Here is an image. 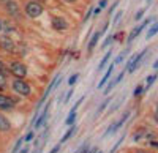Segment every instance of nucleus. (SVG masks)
<instances>
[{
    "mask_svg": "<svg viewBox=\"0 0 158 153\" xmlns=\"http://www.w3.org/2000/svg\"><path fill=\"white\" fill-rule=\"evenodd\" d=\"M8 73H10V66H6L5 63L0 60V74H5V76H6Z\"/></svg>",
    "mask_w": 158,
    "mask_h": 153,
    "instance_id": "nucleus-23",
    "label": "nucleus"
},
{
    "mask_svg": "<svg viewBox=\"0 0 158 153\" xmlns=\"http://www.w3.org/2000/svg\"><path fill=\"white\" fill-rule=\"evenodd\" d=\"M13 106H15V101H13L10 96L0 93V109H3V111H10V109H13Z\"/></svg>",
    "mask_w": 158,
    "mask_h": 153,
    "instance_id": "nucleus-10",
    "label": "nucleus"
},
{
    "mask_svg": "<svg viewBox=\"0 0 158 153\" xmlns=\"http://www.w3.org/2000/svg\"><path fill=\"white\" fill-rule=\"evenodd\" d=\"M98 153H103V151H98Z\"/></svg>",
    "mask_w": 158,
    "mask_h": 153,
    "instance_id": "nucleus-49",
    "label": "nucleus"
},
{
    "mask_svg": "<svg viewBox=\"0 0 158 153\" xmlns=\"http://www.w3.org/2000/svg\"><path fill=\"white\" fill-rule=\"evenodd\" d=\"M92 13H94V8H90V10L87 11V14H85V18H84V22H85V21H89V18L92 16Z\"/></svg>",
    "mask_w": 158,
    "mask_h": 153,
    "instance_id": "nucleus-37",
    "label": "nucleus"
},
{
    "mask_svg": "<svg viewBox=\"0 0 158 153\" xmlns=\"http://www.w3.org/2000/svg\"><path fill=\"white\" fill-rule=\"evenodd\" d=\"M5 8H6V11L10 13V16H15V18H18L19 16V5L16 3V2H13V0H10V2H5Z\"/></svg>",
    "mask_w": 158,
    "mask_h": 153,
    "instance_id": "nucleus-11",
    "label": "nucleus"
},
{
    "mask_svg": "<svg viewBox=\"0 0 158 153\" xmlns=\"http://www.w3.org/2000/svg\"><path fill=\"white\" fill-rule=\"evenodd\" d=\"M36 2H44V0H36Z\"/></svg>",
    "mask_w": 158,
    "mask_h": 153,
    "instance_id": "nucleus-47",
    "label": "nucleus"
},
{
    "mask_svg": "<svg viewBox=\"0 0 158 153\" xmlns=\"http://www.w3.org/2000/svg\"><path fill=\"white\" fill-rule=\"evenodd\" d=\"M24 142H25V141H24V137H19V139H18V142L15 144V147H13L11 153H19V150H21V147H22Z\"/></svg>",
    "mask_w": 158,
    "mask_h": 153,
    "instance_id": "nucleus-19",
    "label": "nucleus"
},
{
    "mask_svg": "<svg viewBox=\"0 0 158 153\" xmlns=\"http://www.w3.org/2000/svg\"><path fill=\"white\" fill-rule=\"evenodd\" d=\"M25 13H27L29 18H40L43 14V6L40 2H36V0H32V2H29L27 5H25Z\"/></svg>",
    "mask_w": 158,
    "mask_h": 153,
    "instance_id": "nucleus-3",
    "label": "nucleus"
},
{
    "mask_svg": "<svg viewBox=\"0 0 158 153\" xmlns=\"http://www.w3.org/2000/svg\"><path fill=\"white\" fill-rule=\"evenodd\" d=\"M0 47L3 50H6V52H13L15 50V43H13V40L10 36L3 35V36H0Z\"/></svg>",
    "mask_w": 158,
    "mask_h": 153,
    "instance_id": "nucleus-8",
    "label": "nucleus"
},
{
    "mask_svg": "<svg viewBox=\"0 0 158 153\" xmlns=\"http://www.w3.org/2000/svg\"><path fill=\"white\" fill-rule=\"evenodd\" d=\"M33 136H35V133H33V131H30V133H29L27 136H25V137H24V141H25V142H30V141H32V139H33Z\"/></svg>",
    "mask_w": 158,
    "mask_h": 153,
    "instance_id": "nucleus-33",
    "label": "nucleus"
},
{
    "mask_svg": "<svg viewBox=\"0 0 158 153\" xmlns=\"http://www.w3.org/2000/svg\"><path fill=\"white\" fill-rule=\"evenodd\" d=\"M77 78H79V74H77V73H74V74H71V76H70V79H68V84H70V85L73 87V85L76 84V81H77Z\"/></svg>",
    "mask_w": 158,
    "mask_h": 153,
    "instance_id": "nucleus-27",
    "label": "nucleus"
},
{
    "mask_svg": "<svg viewBox=\"0 0 158 153\" xmlns=\"http://www.w3.org/2000/svg\"><path fill=\"white\" fill-rule=\"evenodd\" d=\"M65 2H68V3H73V2H76V0H65Z\"/></svg>",
    "mask_w": 158,
    "mask_h": 153,
    "instance_id": "nucleus-45",
    "label": "nucleus"
},
{
    "mask_svg": "<svg viewBox=\"0 0 158 153\" xmlns=\"http://www.w3.org/2000/svg\"><path fill=\"white\" fill-rule=\"evenodd\" d=\"M117 5H118V2H114V3H112V6L109 8V14H111V13H112V11L115 10V6H117Z\"/></svg>",
    "mask_w": 158,
    "mask_h": 153,
    "instance_id": "nucleus-39",
    "label": "nucleus"
},
{
    "mask_svg": "<svg viewBox=\"0 0 158 153\" xmlns=\"http://www.w3.org/2000/svg\"><path fill=\"white\" fill-rule=\"evenodd\" d=\"M5 85H6V76L5 74H0V90L5 88Z\"/></svg>",
    "mask_w": 158,
    "mask_h": 153,
    "instance_id": "nucleus-29",
    "label": "nucleus"
},
{
    "mask_svg": "<svg viewBox=\"0 0 158 153\" xmlns=\"http://www.w3.org/2000/svg\"><path fill=\"white\" fill-rule=\"evenodd\" d=\"M74 133H76V126L73 125V126H71V128H70V130H68L67 133H65V134H63V137L60 139V144H63V142H67V141H68V139H70V137H71V136L74 134Z\"/></svg>",
    "mask_w": 158,
    "mask_h": 153,
    "instance_id": "nucleus-16",
    "label": "nucleus"
},
{
    "mask_svg": "<svg viewBox=\"0 0 158 153\" xmlns=\"http://www.w3.org/2000/svg\"><path fill=\"white\" fill-rule=\"evenodd\" d=\"M71 96H73V88H70V90L67 92V95H65V99H63V103H68Z\"/></svg>",
    "mask_w": 158,
    "mask_h": 153,
    "instance_id": "nucleus-31",
    "label": "nucleus"
},
{
    "mask_svg": "<svg viewBox=\"0 0 158 153\" xmlns=\"http://www.w3.org/2000/svg\"><path fill=\"white\" fill-rule=\"evenodd\" d=\"M153 68H155V70H158V60H156V62L153 63Z\"/></svg>",
    "mask_w": 158,
    "mask_h": 153,
    "instance_id": "nucleus-44",
    "label": "nucleus"
},
{
    "mask_svg": "<svg viewBox=\"0 0 158 153\" xmlns=\"http://www.w3.org/2000/svg\"><path fill=\"white\" fill-rule=\"evenodd\" d=\"M90 150V147H89V144H82L81 147H79L77 150H76V153H87Z\"/></svg>",
    "mask_w": 158,
    "mask_h": 153,
    "instance_id": "nucleus-26",
    "label": "nucleus"
},
{
    "mask_svg": "<svg viewBox=\"0 0 158 153\" xmlns=\"http://www.w3.org/2000/svg\"><path fill=\"white\" fill-rule=\"evenodd\" d=\"M111 54H112V50H108L106 54H104V57L101 58V62L98 63V71H101L104 66H106V63H108V60L111 58Z\"/></svg>",
    "mask_w": 158,
    "mask_h": 153,
    "instance_id": "nucleus-15",
    "label": "nucleus"
},
{
    "mask_svg": "<svg viewBox=\"0 0 158 153\" xmlns=\"http://www.w3.org/2000/svg\"><path fill=\"white\" fill-rule=\"evenodd\" d=\"M153 119H155V122L158 123V109H155V112H153Z\"/></svg>",
    "mask_w": 158,
    "mask_h": 153,
    "instance_id": "nucleus-42",
    "label": "nucleus"
},
{
    "mask_svg": "<svg viewBox=\"0 0 158 153\" xmlns=\"http://www.w3.org/2000/svg\"><path fill=\"white\" fill-rule=\"evenodd\" d=\"M135 153H149V151H146V150H136Z\"/></svg>",
    "mask_w": 158,
    "mask_h": 153,
    "instance_id": "nucleus-43",
    "label": "nucleus"
},
{
    "mask_svg": "<svg viewBox=\"0 0 158 153\" xmlns=\"http://www.w3.org/2000/svg\"><path fill=\"white\" fill-rule=\"evenodd\" d=\"M52 27L59 32H63L68 29V22L65 21L63 18H52Z\"/></svg>",
    "mask_w": 158,
    "mask_h": 153,
    "instance_id": "nucleus-9",
    "label": "nucleus"
},
{
    "mask_svg": "<svg viewBox=\"0 0 158 153\" xmlns=\"http://www.w3.org/2000/svg\"><path fill=\"white\" fill-rule=\"evenodd\" d=\"M8 66H10V73L15 76L16 79H24L25 76H27V66H25L22 62H11Z\"/></svg>",
    "mask_w": 158,
    "mask_h": 153,
    "instance_id": "nucleus-2",
    "label": "nucleus"
},
{
    "mask_svg": "<svg viewBox=\"0 0 158 153\" xmlns=\"http://www.w3.org/2000/svg\"><path fill=\"white\" fill-rule=\"evenodd\" d=\"M98 151H100V150H98L97 147H94V148H90V150H89L87 153H98Z\"/></svg>",
    "mask_w": 158,
    "mask_h": 153,
    "instance_id": "nucleus-41",
    "label": "nucleus"
},
{
    "mask_svg": "<svg viewBox=\"0 0 158 153\" xmlns=\"http://www.w3.org/2000/svg\"><path fill=\"white\" fill-rule=\"evenodd\" d=\"M155 79H156V74H152V76H149V78L146 79V90H149V88L152 87V84L155 82Z\"/></svg>",
    "mask_w": 158,
    "mask_h": 153,
    "instance_id": "nucleus-21",
    "label": "nucleus"
},
{
    "mask_svg": "<svg viewBox=\"0 0 158 153\" xmlns=\"http://www.w3.org/2000/svg\"><path fill=\"white\" fill-rule=\"evenodd\" d=\"M106 2H108V0H100V3H98V8H100V10H103L104 6H106Z\"/></svg>",
    "mask_w": 158,
    "mask_h": 153,
    "instance_id": "nucleus-38",
    "label": "nucleus"
},
{
    "mask_svg": "<svg viewBox=\"0 0 158 153\" xmlns=\"http://www.w3.org/2000/svg\"><path fill=\"white\" fill-rule=\"evenodd\" d=\"M128 117H130V111H127V112L123 114V115L120 117V120H118V122H114V123L109 126V128H108V131L104 133V136H108V134H112V133H115V131H117V130L120 128V126H122V125L127 122V119H128Z\"/></svg>",
    "mask_w": 158,
    "mask_h": 153,
    "instance_id": "nucleus-7",
    "label": "nucleus"
},
{
    "mask_svg": "<svg viewBox=\"0 0 158 153\" xmlns=\"http://www.w3.org/2000/svg\"><path fill=\"white\" fill-rule=\"evenodd\" d=\"M19 153H29V147L25 145L24 148H21V150H19Z\"/></svg>",
    "mask_w": 158,
    "mask_h": 153,
    "instance_id": "nucleus-40",
    "label": "nucleus"
},
{
    "mask_svg": "<svg viewBox=\"0 0 158 153\" xmlns=\"http://www.w3.org/2000/svg\"><path fill=\"white\" fill-rule=\"evenodd\" d=\"M144 13H146V8H142V10H139V11L136 13V14H135V19H136V21H139V19L142 18V14H144Z\"/></svg>",
    "mask_w": 158,
    "mask_h": 153,
    "instance_id": "nucleus-32",
    "label": "nucleus"
},
{
    "mask_svg": "<svg viewBox=\"0 0 158 153\" xmlns=\"http://www.w3.org/2000/svg\"><path fill=\"white\" fill-rule=\"evenodd\" d=\"M11 87H13V90H15L18 95H21V96H29L32 93L30 85L25 82L24 79H15L13 84H11Z\"/></svg>",
    "mask_w": 158,
    "mask_h": 153,
    "instance_id": "nucleus-1",
    "label": "nucleus"
},
{
    "mask_svg": "<svg viewBox=\"0 0 158 153\" xmlns=\"http://www.w3.org/2000/svg\"><path fill=\"white\" fill-rule=\"evenodd\" d=\"M3 2H10V0H3Z\"/></svg>",
    "mask_w": 158,
    "mask_h": 153,
    "instance_id": "nucleus-48",
    "label": "nucleus"
},
{
    "mask_svg": "<svg viewBox=\"0 0 158 153\" xmlns=\"http://www.w3.org/2000/svg\"><path fill=\"white\" fill-rule=\"evenodd\" d=\"M114 66H115V63L112 62L111 65L108 66V71H106V74H104L103 78H101V81L98 82V88H103L104 85H106V82L109 81V78H111V76H112V73H114Z\"/></svg>",
    "mask_w": 158,
    "mask_h": 153,
    "instance_id": "nucleus-12",
    "label": "nucleus"
},
{
    "mask_svg": "<svg viewBox=\"0 0 158 153\" xmlns=\"http://www.w3.org/2000/svg\"><path fill=\"white\" fill-rule=\"evenodd\" d=\"M120 18H122V11H118L117 14L114 16V21H112V24H117V22H118V19H120Z\"/></svg>",
    "mask_w": 158,
    "mask_h": 153,
    "instance_id": "nucleus-34",
    "label": "nucleus"
},
{
    "mask_svg": "<svg viewBox=\"0 0 158 153\" xmlns=\"http://www.w3.org/2000/svg\"><path fill=\"white\" fill-rule=\"evenodd\" d=\"M0 32H2V21H0Z\"/></svg>",
    "mask_w": 158,
    "mask_h": 153,
    "instance_id": "nucleus-46",
    "label": "nucleus"
},
{
    "mask_svg": "<svg viewBox=\"0 0 158 153\" xmlns=\"http://www.w3.org/2000/svg\"><path fill=\"white\" fill-rule=\"evenodd\" d=\"M109 101H111V98H106V99H104L103 101V103H101V106L98 107V111H97V115H100V114L104 111V109H106L108 107V104H109Z\"/></svg>",
    "mask_w": 158,
    "mask_h": 153,
    "instance_id": "nucleus-20",
    "label": "nucleus"
},
{
    "mask_svg": "<svg viewBox=\"0 0 158 153\" xmlns=\"http://www.w3.org/2000/svg\"><path fill=\"white\" fill-rule=\"evenodd\" d=\"M115 85H117V82H115V79H114V81H111V82L108 84V87H106V88H104V93H109V92L112 90V88H114Z\"/></svg>",
    "mask_w": 158,
    "mask_h": 153,
    "instance_id": "nucleus-28",
    "label": "nucleus"
},
{
    "mask_svg": "<svg viewBox=\"0 0 158 153\" xmlns=\"http://www.w3.org/2000/svg\"><path fill=\"white\" fill-rule=\"evenodd\" d=\"M101 35H103V32H95L94 35H92L90 41H89V46H87V49H89V50H94V47L97 46V43H98L100 38H101Z\"/></svg>",
    "mask_w": 158,
    "mask_h": 153,
    "instance_id": "nucleus-14",
    "label": "nucleus"
},
{
    "mask_svg": "<svg viewBox=\"0 0 158 153\" xmlns=\"http://www.w3.org/2000/svg\"><path fill=\"white\" fill-rule=\"evenodd\" d=\"M127 52H128V49H127V50H123V52H120V54L117 55V58L114 60V63H115V65H118V63H122V62H123V58L127 57Z\"/></svg>",
    "mask_w": 158,
    "mask_h": 153,
    "instance_id": "nucleus-22",
    "label": "nucleus"
},
{
    "mask_svg": "<svg viewBox=\"0 0 158 153\" xmlns=\"http://www.w3.org/2000/svg\"><path fill=\"white\" fill-rule=\"evenodd\" d=\"M152 21H153V18H149V19H146V21H144L141 25H139V27H136V29H133V30H131V33H130V36H128V44H131V43H133V40H135V38L144 30V29H146L147 27V25L149 24H152Z\"/></svg>",
    "mask_w": 158,
    "mask_h": 153,
    "instance_id": "nucleus-5",
    "label": "nucleus"
},
{
    "mask_svg": "<svg viewBox=\"0 0 158 153\" xmlns=\"http://www.w3.org/2000/svg\"><path fill=\"white\" fill-rule=\"evenodd\" d=\"M144 90H146V87H144V85H138V87L135 88L133 95H135V96H139V95H142V92H144Z\"/></svg>",
    "mask_w": 158,
    "mask_h": 153,
    "instance_id": "nucleus-25",
    "label": "nucleus"
},
{
    "mask_svg": "<svg viewBox=\"0 0 158 153\" xmlns=\"http://www.w3.org/2000/svg\"><path fill=\"white\" fill-rule=\"evenodd\" d=\"M146 52H147V50L144 49V50H141L139 54H135L133 57H131V58L128 60L127 66H125L128 73H135V70H138V66L141 65V60H142V57H144V55H146Z\"/></svg>",
    "mask_w": 158,
    "mask_h": 153,
    "instance_id": "nucleus-4",
    "label": "nucleus"
},
{
    "mask_svg": "<svg viewBox=\"0 0 158 153\" xmlns=\"http://www.w3.org/2000/svg\"><path fill=\"white\" fill-rule=\"evenodd\" d=\"M123 139H125V136H122V137H120V139H118V141H117V142H115V144H114V147H112V148H111V150H109V153H115V150H117V148H118V145H120V144H122V142H123Z\"/></svg>",
    "mask_w": 158,
    "mask_h": 153,
    "instance_id": "nucleus-24",
    "label": "nucleus"
},
{
    "mask_svg": "<svg viewBox=\"0 0 158 153\" xmlns=\"http://www.w3.org/2000/svg\"><path fill=\"white\" fill-rule=\"evenodd\" d=\"M156 32H158V22H155V24L152 25V27L147 30V35H146V38H147V40H150L152 36H155V35H156Z\"/></svg>",
    "mask_w": 158,
    "mask_h": 153,
    "instance_id": "nucleus-17",
    "label": "nucleus"
},
{
    "mask_svg": "<svg viewBox=\"0 0 158 153\" xmlns=\"http://www.w3.org/2000/svg\"><path fill=\"white\" fill-rule=\"evenodd\" d=\"M0 131L2 133L11 131V123H10V120L3 115V114H0Z\"/></svg>",
    "mask_w": 158,
    "mask_h": 153,
    "instance_id": "nucleus-13",
    "label": "nucleus"
},
{
    "mask_svg": "<svg viewBox=\"0 0 158 153\" xmlns=\"http://www.w3.org/2000/svg\"><path fill=\"white\" fill-rule=\"evenodd\" d=\"M149 147H152V148H156V150H158V141H155V139H153V141H150V142H149Z\"/></svg>",
    "mask_w": 158,
    "mask_h": 153,
    "instance_id": "nucleus-35",
    "label": "nucleus"
},
{
    "mask_svg": "<svg viewBox=\"0 0 158 153\" xmlns=\"http://www.w3.org/2000/svg\"><path fill=\"white\" fill-rule=\"evenodd\" d=\"M115 38H117V36H108V38H106V41L103 43V47H108V46H109V44H111V43L115 40Z\"/></svg>",
    "mask_w": 158,
    "mask_h": 153,
    "instance_id": "nucleus-30",
    "label": "nucleus"
},
{
    "mask_svg": "<svg viewBox=\"0 0 158 153\" xmlns=\"http://www.w3.org/2000/svg\"><path fill=\"white\" fill-rule=\"evenodd\" d=\"M60 145H62V144H60V142H59V144H57V145H56V147H54V148H51V151H49V153H57V151H59V150H60Z\"/></svg>",
    "mask_w": 158,
    "mask_h": 153,
    "instance_id": "nucleus-36",
    "label": "nucleus"
},
{
    "mask_svg": "<svg viewBox=\"0 0 158 153\" xmlns=\"http://www.w3.org/2000/svg\"><path fill=\"white\" fill-rule=\"evenodd\" d=\"M74 120H76V111H71V112L68 114V117H67V120H65V125H68V126H71V125H74Z\"/></svg>",
    "mask_w": 158,
    "mask_h": 153,
    "instance_id": "nucleus-18",
    "label": "nucleus"
},
{
    "mask_svg": "<svg viewBox=\"0 0 158 153\" xmlns=\"http://www.w3.org/2000/svg\"><path fill=\"white\" fill-rule=\"evenodd\" d=\"M49 106H51V103H48L46 106H44V109L40 112V115H38V119L33 122V126H35V130H38V128H41V126L44 125V122H46V119H48V114H49Z\"/></svg>",
    "mask_w": 158,
    "mask_h": 153,
    "instance_id": "nucleus-6",
    "label": "nucleus"
}]
</instances>
